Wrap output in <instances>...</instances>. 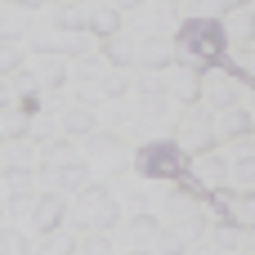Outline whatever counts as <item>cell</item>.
I'll return each instance as SVG.
<instances>
[{
	"mask_svg": "<svg viewBox=\"0 0 255 255\" xmlns=\"http://www.w3.org/2000/svg\"><path fill=\"white\" fill-rule=\"evenodd\" d=\"M224 27L220 22H188L184 27V49H193V54H202V58H220L224 54Z\"/></svg>",
	"mask_w": 255,
	"mask_h": 255,
	"instance_id": "1",
	"label": "cell"
},
{
	"mask_svg": "<svg viewBox=\"0 0 255 255\" xmlns=\"http://www.w3.org/2000/svg\"><path fill=\"white\" fill-rule=\"evenodd\" d=\"M139 170H143V175H157V179H175V175L184 170L179 148H175V143H148V148L139 152Z\"/></svg>",
	"mask_w": 255,
	"mask_h": 255,
	"instance_id": "2",
	"label": "cell"
},
{
	"mask_svg": "<svg viewBox=\"0 0 255 255\" xmlns=\"http://www.w3.org/2000/svg\"><path fill=\"white\" fill-rule=\"evenodd\" d=\"M81 211H85V224H112L117 220V202L103 188H85L81 193Z\"/></svg>",
	"mask_w": 255,
	"mask_h": 255,
	"instance_id": "3",
	"label": "cell"
},
{
	"mask_svg": "<svg viewBox=\"0 0 255 255\" xmlns=\"http://www.w3.org/2000/svg\"><path fill=\"white\" fill-rule=\"evenodd\" d=\"M58 220H63V197H45V202H36V229H40V233H49Z\"/></svg>",
	"mask_w": 255,
	"mask_h": 255,
	"instance_id": "4",
	"label": "cell"
},
{
	"mask_svg": "<svg viewBox=\"0 0 255 255\" xmlns=\"http://www.w3.org/2000/svg\"><path fill=\"white\" fill-rule=\"evenodd\" d=\"M63 121H67V130H72V134H85V130H94V117H90L85 108H72Z\"/></svg>",
	"mask_w": 255,
	"mask_h": 255,
	"instance_id": "5",
	"label": "cell"
},
{
	"mask_svg": "<svg viewBox=\"0 0 255 255\" xmlns=\"http://www.w3.org/2000/svg\"><path fill=\"white\" fill-rule=\"evenodd\" d=\"M108 58H117V63H130V58H134L130 40H121V36H117V40H108Z\"/></svg>",
	"mask_w": 255,
	"mask_h": 255,
	"instance_id": "6",
	"label": "cell"
},
{
	"mask_svg": "<svg viewBox=\"0 0 255 255\" xmlns=\"http://www.w3.org/2000/svg\"><path fill=\"white\" fill-rule=\"evenodd\" d=\"M202 175H206V184H215V179H224V161H215V157H206V161H202Z\"/></svg>",
	"mask_w": 255,
	"mask_h": 255,
	"instance_id": "7",
	"label": "cell"
},
{
	"mask_svg": "<svg viewBox=\"0 0 255 255\" xmlns=\"http://www.w3.org/2000/svg\"><path fill=\"white\" fill-rule=\"evenodd\" d=\"M0 251H27V242L18 233H0Z\"/></svg>",
	"mask_w": 255,
	"mask_h": 255,
	"instance_id": "8",
	"label": "cell"
},
{
	"mask_svg": "<svg viewBox=\"0 0 255 255\" xmlns=\"http://www.w3.org/2000/svg\"><path fill=\"white\" fill-rule=\"evenodd\" d=\"M238 130H247V112H233V117L224 121V134H238Z\"/></svg>",
	"mask_w": 255,
	"mask_h": 255,
	"instance_id": "9",
	"label": "cell"
},
{
	"mask_svg": "<svg viewBox=\"0 0 255 255\" xmlns=\"http://www.w3.org/2000/svg\"><path fill=\"white\" fill-rule=\"evenodd\" d=\"M58 179H63V188H76V184L85 179V170H72V166H67V170H58Z\"/></svg>",
	"mask_w": 255,
	"mask_h": 255,
	"instance_id": "10",
	"label": "cell"
},
{
	"mask_svg": "<svg viewBox=\"0 0 255 255\" xmlns=\"http://www.w3.org/2000/svg\"><path fill=\"white\" fill-rule=\"evenodd\" d=\"M94 27H99V31H112V27H117V13H108V9L94 13Z\"/></svg>",
	"mask_w": 255,
	"mask_h": 255,
	"instance_id": "11",
	"label": "cell"
},
{
	"mask_svg": "<svg viewBox=\"0 0 255 255\" xmlns=\"http://www.w3.org/2000/svg\"><path fill=\"white\" fill-rule=\"evenodd\" d=\"M251 175H255V166H251V161H242V166H238V179H242V184H251Z\"/></svg>",
	"mask_w": 255,
	"mask_h": 255,
	"instance_id": "12",
	"label": "cell"
},
{
	"mask_svg": "<svg viewBox=\"0 0 255 255\" xmlns=\"http://www.w3.org/2000/svg\"><path fill=\"white\" fill-rule=\"evenodd\" d=\"M126 4H139V0H126Z\"/></svg>",
	"mask_w": 255,
	"mask_h": 255,
	"instance_id": "13",
	"label": "cell"
}]
</instances>
